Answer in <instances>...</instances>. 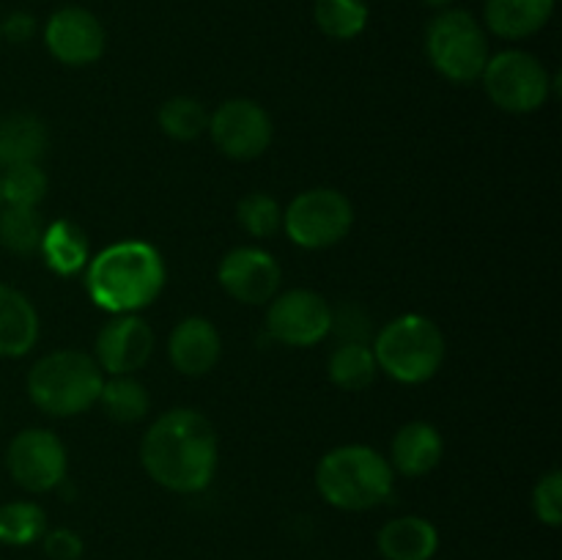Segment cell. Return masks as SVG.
I'll list each match as a JSON object with an SVG mask.
<instances>
[{
    "label": "cell",
    "mask_w": 562,
    "mask_h": 560,
    "mask_svg": "<svg viewBox=\"0 0 562 560\" xmlns=\"http://www.w3.org/2000/svg\"><path fill=\"white\" fill-rule=\"evenodd\" d=\"M143 467L159 486L195 494L217 470V434L195 410H170L151 423L140 448Z\"/></svg>",
    "instance_id": "cell-1"
},
{
    "label": "cell",
    "mask_w": 562,
    "mask_h": 560,
    "mask_svg": "<svg viewBox=\"0 0 562 560\" xmlns=\"http://www.w3.org/2000/svg\"><path fill=\"white\" fill-rule=\"evenodd\" d=\"M86 267L88 296L93 305L115 316L148 307L162 294L165 261L148 242H115Z\"/></svg>",
    "instance_id": "cell-2"
},
{
    "label": "cell",
    "mask_w": 562,
    "mask_h": 560,
    "mask_svg": "<svg viewBox=\"0 0 562 560\" xmlns=\"http://www.w3.org/2000/svg\"><path fill=\"white\" fill-rule=\"evenodd\" d=\"M393 467L368 445H340L329 450L316 470V486L340 511H368L393 494Z\"/></svg>",
    "instance_id": "cell-3"
},
{
    "label": "cell",
    "mask_w": 562,
    "mask_h": 560,
    "mask_svg": "<svg viewBox=\"0 0 562 560\" xmlns=\"http://www.w3.org/2000/svg\"><path fill=\"white\" fill-rule=\"evenodd\" d=\"M102 368L86 351L64 349L44 355L27 373V395L42 412L71 417L88 412L102 393Z\"/></svg>",
    "instance_id": "cell-4"
},
{
    "label": "cell",
    "mask_w": 562,
    "mask_h": 560,
    "mask_svg": "<svg viewBox=\"0 0 562 560\" xmlns=\"http://www.w3.org/2000/svg\"><path fill=\"white\" fill-rule=\"evenodd\" d=\"M373 357L395 382L423 384L442 368L445 335L428 316L406 313L393 318L373 344Z\"/></svg>",
    "instance_id": "cell-5"
},
{
    "label": "cell",
    "mask_w": 562,
    "mask_h": 560,
    "mask_svg": "<svg viewBox=\"0 0 562 560\" xmlns=\"http://www.w3.org/2000/svg\"><path fill=\"white\" fill-rule=\"evenodd\" d=\"M426 55L450 82L481 80L488 58V38L481 22L464 9H442L426 27Z\"/></svg>",
    "instance_id": "cell-6"
},
{
    "label": "cell",
    "mask_w": 562,
    "mask_h": 560,
    "mask_svg": "<svg viewBox=\"0 0 562 560\" xmlns=\"http://www.w3.org/2000/svg\"><path fill=\"white\" fill-rule=\"evenodd\" d=\"M481 80L488 99L508 113H532L547 104L552 91L547 66L525 49H503L492 55Z\"/></svg>",
    "instance_id": "cell-7"
},
{
    "label": "cell",
    "mask_w": 562,
    "mask_h": 560,
    "mask_svg": "<svg viewBox=\"0 0 562 560\" xmlns=\"http://www.w3.org/2000/svg\"><path fill=\"white\" fill-rule=\"evenodd\" d=\"M355 223V209L344 192L316 187L296 195L283 212V228L294 245L305 250H324L344 239Z\"/></svg>",
    "instance_id": "cell-8"
},
{
    "label": "cell",
    "mask_w": 562,
    "mask_h": 560,
    "mask_svg": "<svg viewBox=\"0 0 562 560\" xmlns=\"http://www.w3.org/2000/svg\"><path fill=\"white\" fill-rule=\"evenodd\" d=\"M66 448L47 428H25L5 450V470L25 492H49L66 478Z\"/></svg>",
    "instance_id": "cell-9"
},
{
    "label": "cell",
    "mask_w": 562,
    "mask_h": 560,
    "mask_svg": "<svg viewBox=\"0 0 562 560\" xmlns=\"http://www.w3.org/2000/svg\"><path fill=\"white\" fill-rule=\"evenodd\" d=\"M206 130L212 132L214 146L225 157L239 159V163L261 157L274 135L269 113L252 99H228V102H223L209 115Z\"/></svg>",
    "instance_id": "cell-10"
},
{
    "label": "cell",
    "mask_w": 562,
    "mask_h": 560,
    "mask_svg": "<svg viewBox=\"0 0 562 560\" xmlns=\"http://www.w3.org/2000/svg\"><path fill=\"white\" fill-rule=\"evenodd\" d=\"M267 327L274 340L285 346H316L333 327V307L311 289H294L272 296Z\"/></svg>",
    "instance_id": "cell-11"
},
{
    "label": "cell",
    "mask_w": 562,
    "mask_h": 560,
    "mask_svg": "<svg viewBox=\"0 0 562 560\" xmlns=\"http://www.w3.org/2000/svg\"><path fill=\"white\" fill-rule=\"evenodd\" d=\"M104 27L97 14L82 5H64L44 25V44L49 55L66 66H88L102 58Z\"/></svg>",
    "instance_id": "cell-12"
},
{
    "label": "cell",
    "mask_w": 562,
    "mask_h": 560,
    "mask_svg": "<svg viewBox=\"0 0 562 560\" xmlns=\"http://www.w3.org/2000/svg\"><path fill=\"white\" fill-rule=\"evenodd\" d=\"M217 280L241 305H263L278 294L280 267L261 247H236L220 261Z\"/></svg>",
    "instance_id": "cell-13"
},
{
    "label": "cell",
    "mask_w": 562,
    "mask_h": 560,
    "mask_svg": "<svg viewBox=\"0 0 562 560\" xmlns=\"http://www.w3.org/2000/svg\"><path fill=\"white\" fill-rule=\"evenodd\" d=\"M154 351V333L143 318L132 313L110 318L97 335V362L102 371L113 377L135 373L137 368L146 366Z\"/></svg>",
    "instance_id": "cell-14"
},
{
    "label": "cell",
    "mask_w": 562,
    "mask_h": 560,
    "mask_svg": "<svg viewBox=\"0 0 562 560\" xmlns=\"http://www.w3.org/2000/svg\"><path fill=\"white\" fill-rule=\"evenodd\" d=\"M220 351H223V340H220L217 327L209 318H181L170 333V362L184 377H203V373L212 371L220 360Z\"/></svg>",
    "instance_id": "cell-15"
},
{
    "label": "cell",
    "mask_w": 562,
    "mask_h": 560,
    "mask_svg": "<svg viewBox=\"0 0 562 560\" xmlns=\"http://www.w3.org/2000/svg\"><path fill=\"white\" fill-rule=\"evenodd\" d=\"M554 3L558 0H486L483 20L494 36L519 42L547 27L554 14Z\"/></svg>",
    "instance_id": "cell-16"
},
{
    "label": "cell",
    "mask_w": 562,
    "mask_h": 560,
    "mask_svg": "<svg viewBox=\"0 0 562 560\" xmlns=\"http://www.w3.org/2000/svg\"><path fill=\"white\" fill-rule=\"evenodd\" d=\"M445 443L439 437L437 428L431 423H406L404 428H398L393 439V467L406 478H420L426 472H431L434 467L442 461Z\"/></svg>",
    "instance_id": "cell-17"
},
{
    "label": "cell",
    "mask_w": 562,
    "mask_h": 560,
    "mask_svg": "<svg viewBox=\"0 0 562 560\" xmlns=\"http://www.w3.org/2000/svg\"><path fill=\"white\" fill-rule=\"evenodd\" d=\"M376 544L387 560H431L439 549V533L423 516H398L379 530Z\"/></svg>",
    "instance_id": "cell-18"
},
{
    "label": "cell",
    "mask_w": 562,
    "mask_h": 560,
    "mask_svg": "<svg viewBox=\"0 0 562 560\" xmlns=\"http://www.w3.org/2000/svg\"><path fill=\"white\" fill-rule=\"evenodd\" d=\"M38 316L22 291L0 283V357H22L36 346Z\"/></svg>",
    "instance_id": "cell-19"
},
{
    "label": "cell",
    "mask_w": 562,
    "mask_h": 560,
    "mask_svg": "<svg viewBox=\"0 0 562 560\" xmlns=\"http://www.w3.org/2000/svg\"><path fill=\"white\" fill-rule=\"evenodd\" d=\"M47 152V126L33 113H9L0 119V168L38 163Z\"/></svg>",
    "instance_id": "cell-20"
},
{
    "label": "cell",
    "mask_w": 562,
    "mask_h": 560,
    "mask_svg": "<svg viewBox=\"0 0 562 560\" xmlns=\"http://www.w3.org/2000/svg\"><path fill=\"white\" fill-rule=\"evenodd\" d=\"M38 253H42L53 272L69 278V275H77L88 264L86 234L69 220H58V223L44 228Z\"/></svg>",
    "instance_id": "cell-21"
},
{
    "label": "cell",
    "mask_w": 562,
    "mask_h": 560,
    "mask_svg": "<svg viewBox=\"0 0 562 560\" xmlns=\"http://www.w3.org/2000/svg\"><path fill=\"white\" fill-rule=\"evenodd\" d=\"M313 20L324 36L335 42H349L366 31L368 3L366 0H316Z\"/></svg>",
    "instance_id": "cell-22"
},
{
    "label": "cell",
    "mask_w": 562,
    "mask_h": 560,
    "mask_svg": "<svg viewBox=\"0 0 562 560\" xmlns=\"http://www.w3.org/2000/svg\"><path fill=\"white\" fill-rule=\"evenodd\" d=\"M376 357L366 344H340L329 357V379L340 390H366L376 379Z\"/></svg>",
    "instance_id": "cell-23"
},
{
    "label": "cell",
    "mask_w": 562,
    "mask_h": 560,
    "mask_svg": "<svg viewBox=\"0 0 562 560\" xmlns=\"http://www.w3.org/2000/svg\"><path fill=\"white\" fill-rule=\"evenodd\" d=\"M44 225L36 209L3 206L0 209V245L14 256H33L42 245Z\"/></svg>",
    "instance_id": "cell-24"
},
{
    "label": "cell",
    "mask_w": 562,
    "mask_h": 560,
    "mask_svg": "<svg viewBox=\"0 0 562 560\" xmlns=\"http://www.w3.org/2000/svg\"><path fill=\"white\" fill-rule=\"evenodd\" d=\"M99 401H102L104 412L119 423H137L143 421L148 412L146 388H143L132 373H124V377H110L108 382L102 384Z\"/></svg>",
    "instance_id": "cell-25"
},
{
    "label": "cell",
    "mask_w": 562,
    "mask_h": 560,
    "mask_svg": "<svg viewBox=\"0 0 562 560\" xmlns=\"http://www.w3.org/2000/svg\"><path fill=\"white\" fill-rule=\"evenodd\" d=\"M47 533V516L36 503L14 500L0 505V544L27 547Z\"/></svg>",
    "instance_id": "cell-26"
},
{
    "label": "cell",
    "mask_w": 562,
    "mask_h": 560,
    "mask_svg": "<svg viewBox=\"0 0 562 560\" xmlns=\"http://www.w3.org/2000/svg\"><path fill=\"white\" fill-rule=\"evenodd\" d=\"M47 173L38 168V163L14 165L0 173V195L3 206H27L36 209L47 195Z\"/></svg>",
    "instance_id": "cell-27"
},
{
    "label": "cell",
    "mask_w": 562,
    "mask_h": 560,
    "mask_svg": "<svg viewBox=\"0 0 562 560\" xmlns=\"http://www.w3.org/2000/svg\"><path fill=\"white\" fill-rule=\"evenodd\" d=\"M159 126L173 141H195L201 132H206L209 113L198 99L173 97L159 108Z\"/></svg>",
    "instance_id": "cell-28"
},
{
    "label": "cell",
    "mask_w": 562,
    "mask_h": 560,
    "mask_svg": "<svg viewBox=\"0 0 562 560\" xmlns=\"http://www.w3.org/2000/svg\"><path fill=\"white\" fill-rule=\"evenodd\" d=\"M239 225L256 239H269L283 225V209L267 192H250L236 206Z\"/></svg>",
    "instance_id": "cell-29"
},
{
    "label": "cell",
    "mask_w": 562,
    "mask_h": 560,
    "mask_svg": "<svg viewBox=\"0 0 562 560\" xmlns=\"http://www.w3.org/2000/svg\"><path fill=\"white\" fill-rule=\"evenodd\" d=\"M532 511L549 527H558L562 522V475L558 470L547 472L536 483V489H532Z\"/></svg>",
    "instance_id": "cell-30"
},
{
    "label": "cell",
    "mask_w": 562,
    "mask_h": 560,
    "mask_svg": "<svg viewBox=\"0 0 562 560\" xmlns=\"http://www.w3.org/2000/svg\"><path fill=\"white\" fill-rule=\"evenodd\" d=\"M329 333L344 335V344H366L368 338V318L357 307L346 305L338 313L333 311V327Z\"/></svg>",
    "instance_id": "cell-31"
},
{
    "label": "cell",
    "mask_w": 562,
    "mask_h": 560,
    "mask_svg": "<svg viewBox=\"0 0 562 560\" xmlns=\"http://www.w3.org/2000/svg\"><path fill=\"white\" fill-rule=\"evenodd\" d=\"M44 552L49 560H80L82 538L75 530L58 527V530L44 536Z\"/></svg>",
    "instance_id": "cell-32"
},
{
    "label": "cell",
    "mask_w": 562,
    "mask_h": 560,
    "mask_svg": "<svg viewBox=\"0 0 562 560\" xmlns=\"http://www.w3.org/2000/svg\"><path fill=\"white\" fill-rule=\"evenodd\" d=\"M36 33V20L27 11H11L3 22H0V36L11 44H25L31 42Z\"/></svg>",
    "instance_id": "cell-33"
},
{
    "label": "cell",
    "mask_w": 562,
    "mask_h": 560,
    "mask_svg": "<svg viewBox=\"0 0 562 560\" xmlns=\"http://www.w3.org/2000/svg\"><path fill=\"white\" fill-rule=\"evenodd\" d=\"M420 3H426L428 9H450V3H453V0H420Z\"/></svg>",
    "instance_id": "cell-34"
},
{
    "label": "cell",
    "mask_w": 562,
    "mask_h": 560,
    "mask_svg": "<svg viewBox=\"0 0 562 560\" xmlns=\"http://www.w3.org/2000/svg\"><path fill=\"white\" fill-rule=\"evenodd\" d=\"M0 209H3V195H0Z\"/></svg>",
    "instance_id": "cell-35"
},
{
    "label": "cell",
    "mask_w": 562,
    "mask_h": 560,
    "mask_svg": "<svg viewBox=\"0 0 562 560\" xmlns=\"http://www.w3.org/2000/svg\"><path fill=\"white\" fill-rule=\"evenodd\" d=\"M0 42H3V36H0Z\"/></svg>",
    "instance_id": "cell-36"
}]
</instances>
